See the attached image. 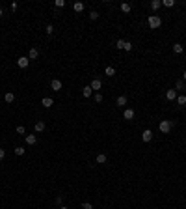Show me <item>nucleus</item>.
<instances>
[{
  "label": "nucleus",
  "mask_w": 186,
  "mask_h": 209,
  "mask_svg": "<svg viewBox=\"0 0 186 209\" xmlns=\"http://www.w3.org/2000/svg\"><path fill=\"white\" fill-rule=\"evenodd\" d=\"M173 52H175V54H183V52H184V47L180 45V43H175V45H173Z\"/></svg>",
  "instance_id": "obj_17"
},
{
  "label": "nucleus",
  "mask_w": 186,
  "mask_h": 209,
  "mask_svg": "<svg viewBox=\"0 0 186 209\" xmlns=\"http://www.w3.org/2000/svg\"><path fill=\"white\" fill-rule=\"evenodd\" d=\"M2 15H4V11H2V10H0V17H2Z\"/></svg>",
  "instance_id": "obj_37"
},
{
  "label": "nucleus",
  "mask_w": 186,
  "mask_h": 209,
  "mask_svg": "<svg viewBox=\"0 0 186 209\" xmlns=\"http://www.w3.org/2000/svg\"><path fill=\"white\" fill-rule=\"evenodd\" d=\"M0 97H2V93H0Z\"/></svg>",
  "instance_id": "obj_38"
},
{
  "label": "nucleus",
  "mask_w": 186,
  "mask_h": 209,
  "mask_svg": "<svg viewBox=\"0 0 186 209\" xmlns=\"http://www.w3.org/2000/svg\"><path fill=\"white\" fill-rule=\"evenodd\" d=\"M37 56H39V51H37L35 47H32V49H30V52H28V58H30V60H35Z\"/></svg>",
  "instance_id": "obj_13"
},
{
  "label": "nucleus",
  "mask_w": 186,
  "mask_h": 209,
  "mask_svg": "<svg viewBox=\"0 0 186 209\" xmlns=\"http://www.w3.org/2000/svg\"><path fill=\"white\" fill-rule=\"evenodd\" d=\"M13 151H15V155H17V157H21V155H24V148H23V146H17V148L15 149H13Z\"/></svg>",
  "instance_id": "obj_24"
},
{
  "label": "nucleus",
  "mask_w": 186,
  "mask_h": 209,
  "mask_svg": "<svg viewBox=\"0 0 186 209\" xmlns=\"http://www.w3.org/2000/svg\"><path fill=\"white\" fill-rule=\"evenodd\" d=\"M184 88H186V84H184V81H183V78L175 82V90H177V92H179V90H184Z\"/></svg>",
  "instance_id": "obj_22"
},
{
  "label": "nucleus",
  "mask_w": 186,
  "mask_h": 209,
  "mask_svg": "<svg viewBox=\"0 0 186 209\" xmlns=\"http://www.w3.org/2000/svg\"><path fill=\"white\" fill-rule=\"evenodd\" d=\"M24 133H26L24 125H17V135H24Z\"/></svg>",
  "instance_id": "obj_28"
},
{
  "label": "nucleus",
  "mask_w": 186,
  "mask_h": 209,
  "mask_svg": "<svg viewBox=\"0 0 186 209\" xmlns=\"http://www.w3.org/2000/svg\"><path fill=\"white\" fill-rule=\"evenodd\" d=\"M34 129H35V133H41V131H45V122H35V125H34Z\"/></svg>",
  "instance_id": "obj_12"
},
{
  "label": "nucleus",
  "mask_w": 186,
  "mask_h": 209,
  "mask_svg": "<svg viewBox=\"0 0 186 209\" xmlns=\"http://www.w3.org/2000/svg\"><path fill=\"white\" fill-rule=\"evenodd\" d=\"M61 86H63V84H61V81H58V78H54V81L50 82V88H52L54 92H60V90H61Z\"/></svg>",
  "instance_id": "obj_5"
},
{
  "label": "nucleus",
  "mask_w": 186,
  "mask_h": 209,
  "mask_svg": "<svg viewBox=\"0 0 186 209\" xmlns=\"http://www.w3.org/2000/svg\"><path fill=\"white\" fill-rule=\"evenodd\" d=\"M4 101H6V103H13V101H15V93L13 92H6L4 93Z\"/></svg>",
  "instance_id": "obj_8"
},
{
  "label": "nucleus",
  "mask_w": 186,
  "mask_h": 209,
  "mask_svg": "<svg viewBox=\"0 0 186 209\" xmlns=\"http://www.w3.org/2000/svg\"><path fill=\"white\" fill-rule=\"evenodd\" d=\"M171 127H173V123L169 122V119H162L160 125H158V129H160V133H169Z\"/></svg>",
  "instance_id": "obj_2"
},
{
  "label": "nucleus",
  "mask_w": 186,
  "mask_h": 209,
  "mask_svg": "<svg viewBox=\"0 0 186 209\" xmlns=\"http://www.w3.org/2000/svg\"><path fill=\"white\" fill-rule=\"evenodd\" d=\"M116 105L119 106V108H123V106L127 105V97H125V95H119L117 99H116Z\"/></svg>",
  "instance_id": "obj_11"
},
{
  "label": "nucleus",
  "mask_w": 186,
  "mask_h": 209,
  "mask_svg": "<svg viewBox=\"0 0 186 209\" xmlns=\"http://www.w3.org/2000/svg\"><path fill=\"white\" fill-rule=\"evenodd\" d=\"M123 51H132V43H130V41H125V45H123Z\"/></svg>",
  "instance_id": "obj_30"
},
{
  "label": "nucleus",
  "mask_w": 186,
  "mask_h": 209,
  "mask_svg": "<svg viewBox=\"0 0 186 209\" xmlns=\"http://www.w3.org/2000/svg\"><path fill=\"white\" fill-rule=\"evenodd\" d=\"M147 24L151 26V28H158V26L162 24V19H160L158 15H151V17L147 19Z\"/></svg>",
  "instance_id": "obj_1"
},
{
  "label": "nucleus",
  "mask_w": 186,
  "mask_h": 209,
  "mask_svg": "<svg viewBox=\"0 0 186 209\" xmlns=\"http://www.w3.org/2000/svg\"><path fill=\"white\" fill-rule=\"evenodd\" d=\"M45 32H47V35H50L52 32H54V26H52V24H47V28H45Z\"/></svg>",
  "instance_id": "obj_29"
},
{
  "label": "nucleus",
  "mask_w": 186,
  "mask_h": 209,
  "mask_svg": "<svg viewBox=\"0 0 186 209\" xmlns=\"http://www.w3.org/2000/svg\"><path fill=\"white\" fill-rule=\"evenodd\" d=\"M166 99L167 101H175L177 99V90H167L166 92Z\"/></svg>",
  "instance_id": "obj_9"
},
{
  "label": "nucleus",
  "mask_w": 186,
  "mask_h": 209,
  "mask_svg": "<svg viewBox=\"0 0 186 209\" xmlns=\"http://www.w3.org/2000/svg\"><path fill=\"white\" fill-rule=\"evenodd\" d=\"M73 10L76 11V13H82V11H84V4H82V2H74V4H73Z\"/></svg>",
  "instance_id": "obj_18"
},
{
  "label": "nucleus",
  "mask_w": 186,
  "mask_h": 209,
  "mask_svg": "<svg viewBox=\"0 0 186 209\" xmlns=\"http://www.w3.org/2000/svg\"><path fill=\"white\" fill-rule=\"evenodd\" d=\"M162 6L164 8H173L175 6V0H162Z\"/></svg>",
  "instance_id": "obj_25"
},
{
  "label": "nucleus",
  "mask_w": 186,
  "mask_h": 209,
  "mask_svg": "<svg viewBox=\"0 0 186 209\" xmlns=\"http://www.w3.org/2000/svg\"><path fill=\"white\" fill-rule=\"evenodd\" d=\"M82 209H93V206H91L90 202H84V203H82Z\"/></svg>",
  "instance_id": "obj_33"
},
{
  "label": "nucleus",
  "mask_w": 186,
  "mask_h": 209,
  "mask_svg": "<svg viewBox=\"0 0 186 209\" xmlns=\"http://www.w3.org/2000/svg\"><path fill=\"white\" fill-rule=\"evenodd\" d=\"M106 161H108V157H106L104 153H99V155H97V159H95V162H97V164H104Z\"/></svg>",
  "instance_id": "obj_15"
},
{
  "label": "nucleus",
  "mask_w": 186,
  "mask_h": 209,
  "mask_svg": "<svg viewBox=\"0 0 186 209\" xmlns=\"http://www.w3.org/2000/svg\"><path fill=\"white\" fill-rule=\"evenodd\" d=\"M41 105L45 106V108H50L52 105H54V99H50V97H43V101H41Z\"/></svg>",
  "instance_id": "obj_10"
},
{
  "label": "nucleus",
  "mask_w": 186,
  "mask_h": 209,
  "mask_svg": "<svg viewBox=\"0 0 186 209\" xmlns=\"http://www.w3.org/2000/svg\"><path fill=\"white\" fill-rule=\"evenodd\" d=\"M160 6H162V2H160V0H153V2H151V10H153V11H156Z\"/></svg>",
  "instance_id": "obj_23"
},
{
  "label": "nucleus",
  "mask_w": 186,
  "mask_h": 209,
  "mask_svg": "<svg viewBox=\"0 0 186 209\" xmlns=\"http://www.w3.org/2000/svg\"><path fill=\"white\" fill-rule=\"evenodd\" d=\"M130 10H132V6H130L128 2H123V4H121V11H123V13H130Z\"/></svg>",
  "instance_id": "obj_19"
},
{
  "label": "nucleus",
  "mask_w": 186,
  "mask_h": 209,
  "mask_svg": "<svg viewBox=\"0 0 186 209\" xmlns=\"http://www.w3.org/2000/svg\"><path fill=\"white\" fill-rule=\"evenodd\" d=\"M54 6H56V8H65V0H56Z\"/></svg>",
  "instance_id": "obj_27"
},
{
  "label": "nucleus",
  "mask_w": 186,
  "mask_h": 209,
  "mask_svg": "<svg viewBox=\"0 0 186 209\" xmlns=\"http://www.w3.org/2000/svg\"><path fill=\"white\" fill-rule=\"evenodd\" d=\"M141 140L143 142H151L153 140V131L151 129H145V131L141 133Z\"/></svg>",
  "instance_id": "obj_4"
},
{
  "label": "nucleus",
  "mask_w": 186,
  "mask_h": 209,
  "mask_svg": "<svg viewBox=\"0 0 186 209\" xmlns=\"http://www.w3.org/2000/svg\"><path fill=\"white\" fill-rule=\"evenodd\" d=\"M90 86H91V90H93V92H95V90H101V88H103V82H101V81H99V78H93V81H91V84H90Z\"/></svg>",
  "instance_id": "obj_6"
},
{
  "label": "nucleus",
  "mask_w": 186,
  "mask_h": 209,
  "mask_svg": "<svg viewBox=\"0 0 186 209\" xmlns=\"http://www.w3.org/2000/svg\"><path fill=\"white\" fill-rule=\"evenodd\" d=\"M17 65H19L21 69H26L30 65V58H28V56H21V58L17 60Z\"/></svg>",
  "instance_id": "obj_3"
},
{
  "label": "nucleus",
  "mask_w": 186,
  "mask_h": 209,
  "mask_svg": "<svg viewBox=\"0 0 186 209\" xmlns=\"http://www.w3.org/2000/svg\"><path fill=\"white\" fill-rule=\"evenodd\" d=\"M82 95H84V97H91V95H93L91 86H84V88H82Z\"/></svg>",
  "instance_id": "obj_16"
},
{
  "label": "nucleus",
  "mask_w": 186,
  "mask_h": 209,
  "mask_svg": "<svg viewBox=\"0 0 186 209\" xmlns=\"http://www.w3.org/2000/svg\"><path fill=\"white\" fill-rule=\"evenodd\" d=\"M95 101L97 103H103V93H95Z\"/></svg>",
  "instance_id": "obj_32"
},
{
  "label": "nucleus",
  "mask_w": 186,
  "mask_h": 209,
  "mask_svg": "<svg viewBox=\"0 0 186 209\" xmlns=\"http://www.w3.org/2000/svg\"><path fill=\"white\" fill-rule=\"evenodd\" d=\"M104 73L108 75V77H114V75H116V67H112V65H106Z\"/></svg>",
  "instance_id": "obj_20"
},
{
  "label": "nucleus",
  "mask_w": 186,
  "mask_h": 209,
  "mask_svg": "<svg viewBox=\"0 0 186 209\" xmlns=\"http://www.w3.org/2000/svg\"><path fill=\"white\" fill-rule=\"evenodd\" d=\"M183 81H186V69H184V73H183Z\"/></svg>",
  "instance_id": "obj_35"
},
{
  "label": "nucleus",
  "mask_w": 186,
  "mask_h": 209,
  "mask_svg": "<svg viewBox=\"0 0 186 209\" xmlns=\"http://www.w3.org/2000/svg\"><path fill=\"white\" fill-rule=\"evenodd\" d=\"M123 45H125V39H117V43H116V47L119 49V51H123Z\"/></svg>",
  "instance_id": "obj_26"
},
{
  "label": "nucleus",
  "mask_w": 186,
  "mask_h": 209,
  "mask_svg": "<svg viewBox=\"0 0 186 209\" xmlns=\"http://www.w3.org/2000/svg\"><path fill=\"white\" fill-rule=\"evenodd\" d=\"M35 142H37V136L35 135H26V144L28 146H34Z\"/></svg>",
  "instance_id": "obj_14"
},
{
  "label": "nucleus",
  "mask_w": 186,
  "mask_h": 209,
  "mask_svg": "<svg viewBox=\"0 0 186 209\" xmlns=\"http://www.w3.org/2000/svg\"><path fill=\"white\" fill-rule=\"evenodd\" d=\"M60 209H69V207H65V206H61V207H60Z\"/></svg>",
  "instance_id": "obj_36"
},
{
  "label": "nucleus",
  "mask_w": 186,
  "mask_h": 209,
  "mask_svg": "<svg viewBox=\"0 0 186 209\" xmlns=\"http://www.w3.org/2000/svg\"><path fill=\"white\" fill-rule=\"evenodd\" d=\"M90 19H91V21H97V19H99V13H97V11H91V13H90Z\"/></svg>",
  "instance_id": "obj_31"
},
{
  "label": "nucleus",
  "mask_w": 186,
  "mask_h": 209,
  "mask_svg": "<svg viewBox=\"0 0 186 209\" xmlns=\"http://www.w3.org/2000/svg\"><path fill=\"white\" fill-rule=\"evenodd\" d=\"M4 157H6V151H4V149H0V161H2Z\"/></svg>",
  "instance_id": "obj_34"
},
{
  "label": "nucleus",
  "mask_w": 186,
  "mask_h": 209,
  "mask_svg": "<svg viewBox=\"0 0 186 209\" xmlns=\"http://www.w3.org/2000/svg\"><path fill=\"white\" fill-rule=\"evenodd\" d=\"M123 118L125 119H134V110L132 108H125L123 110Z\"/></svg>",
  "instance_id": "obj_7"
},
{
  "label": "nucleus",
  "mask_w": 186,
  "mask_h": 209,
  "mask_svg": "<svg viewBox=\"0 0 186 209\" xmlns=\"http://www.w3.org/2000/svg\"><path fill=\"white\" fill-rule=\"evenodd\" d=\"M177 105H179V106H184L186 105V95H177Z\"/></svg>",
  "instance_id": "obj_21"
}]
</instances>
